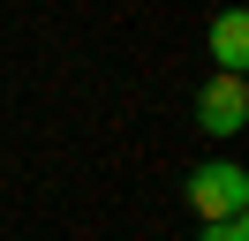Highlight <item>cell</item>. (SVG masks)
I'll return each instance as SVG.
<instances>
[{
	"mask_svg": "<svg viewBox=\"0 0 249 241\" xmlns=\"http://www.w3.org/2000/svg\"><path fill=\"white\" fill-rule=\"evenodd\" d=\"M212 60H219V75H242L249 68V15L242 8H227L212 23Z\"/></svg>",
	"mask_w": 249,
	"mask_h": 241,
	"instance_id": "obj_3",
	"label": "cell"
},
{
	"mask_svg": "<svg viewBox=\"0 0 249 241\" xmlns=\"http://www.w3.org/2000/svg\"><path fill=\"white\" fill-rule=\"evenodd\" d=\"M242 120H249V83H242V75H204L196 128L204 136H242Z\"/></svg>",
	"mask_w": 249,
	"mask_h": 241,
	"instance_id": "obj_2",
	"label": "cell"
},
{
	"mask_svg": "<svg viewBox=\"0 0 249 241\" xmlns=\"http://www.w3.org/2000/svg\"><path fill=\"white\" fill-rule=\"evenodd\" d=\"M204 241H249V226L242 219H219V226H204Z\"/></svg>",
	"mask_w": 249,
	"mask_h": 241,
	"instance_id": "obj_4",
	"label": "cell"
},
{
	"mask_svg": "<svg viewBox=\"0 0 249 241\" xmlns=\"http://www.w3.org/2000/svg\"><path fill=\"white\" fill-rule=\"evenodd\" d=\"M189 211H196L204 226L242 219V211H249V173H242L234 158H204L196 173H189Z\"/></svg>",
	"mask_w": 249,
	"mask_h": 241,
	"instance_id": "obj_1",
	"label": "cell"
}]
</instances>
